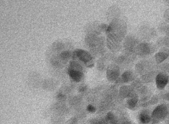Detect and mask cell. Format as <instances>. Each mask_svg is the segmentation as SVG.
Masks as SVG:
<instances>
[{
	"label": "cell",
	"mask_w": 169,
	"mask_h": 124,
	"mask_svg": "<svg viewBox=\"0 0 169 124\" xmlns=\"http://www.w3.org/2000/svg\"><path fill=\"white\" fill-rule=\"evenodd\" d=\"M120 69L119 67L115 64L109 65L106 70V77L110 82H114L120 76Z\"/></svg>",
	"instance_id": "6"
},
{
	"label": "cell",
	"mask_w": 169,
	"mask_h": 124,
	"mask_svg": "<svg viewBox=\"0 0 169 124\" xmlns=\"http://www.w3.org/2000/svg\"><path fill=\"white\" fill-rule=\"evenodd\" d=\"M165 2L166 4L167 5L169 6V1H165Z\"/></svg>",
	"instance_id": "25"
},
{
	"label": "cell",
	"mask_w": 169,
	"mask_h": 124,
	"mask_svg": "<svg viewBox=\"0 0 169 124\" xmlns=\"http://www.w3.org/2000/svg\"><path fill=\"white\" fill-rule=\"evenodd\" d=\"M130 98L129 99L127 103V106L129 109H134L138 104V97L135 94L134 96Z\"/></svg>",
	"instance_id": "17"
},
{
	"label": "cell",
	"mask_w": 169,
	"mask_h": 124,
	"mask_svg": "<svg viewBox=\"0 0 169 124\" xmlns=\"http://www.w3.org/2000/svg\"><path fill=\"white\" fill-rule=\"evenodd\" d=\"M138 44V41L135 37L132 35L126 37L123 42L125 53L131 55L136 54V47Z\"/></svg>",
	"instance_id": "5"
},
{
	"label": "cell",
	"mask_w": 169,
	"mask_h": 124,
	"mask_svg": "<svg viewBox=\"0 0 169 124\" xmlns=\"http://www.w3.org/2000/svg\"><path fill=\"white\" fill-rule=\"evenodd\" d=\"M155 75V72L153 71L149 72L147 74L143 75L142 77V80L146 83H151L154 80Z\"/></svg>",
	"instance_id": "18"
},
{
	"label": "cell",
	"mask_w": 169,
	"mask_h": 124,
	"mask_svg": "<svg viewBox=\"0 0 169 124\" xmlns=\"http://www.w3.org/2000/svg\"><path fill=\"white\" fill-rule=\"evenodd\" d=\"M149 64L146 61H142L138 63L136 65V70L139 74H147L149 72Z\"/></svg>",
	"instance_id": "11"
},
{
	"label": "cell",
	"mask_w": 169,
	"mask_h": 124,
	"mask_svg": "<svg viewBox=\"0 0 169 124\" xmlns=\"http://www.w3.org/2000/svg\"><path fill=\"white\" fill-rule=\"evenodd\" d=\"M164 17L165 20L169 23V8L165 11L164 14Z\"/></svg>",
	"instance_id": "22"
},
{
	"label": "cell",
	"mask_w": 169,
	"mask_h": 124,
	"mask_svg": "<svg viewBox=\"0 0 169 124\" xmlns=\"http://www.w3.org/2000/svg\"><path fill=\"white\" fill-rule=\"evenodd\" d=\"M163 98L167 101L169 102V91L164 95Z\"/></svg>",
	"instance_id": "24"
},
{
	"label": "cell",
	"mask_w": 169,
	"mask_h": 124,
	"mask_svg": "<svg viewBox=\"0 0 169 124\" xmlns=\"http://www.w3.org/2000/svg\"><path fill=\"white\" fill-rule=\"evenodd\" d=\"M169 77V82H168V83H169V77Z\"/></svg>",
	"instance_id": "26"
},
{
	"label": "cell",
	"mask_w": 169,
	"mask_h": 124,
	"mask_svg": "<svg viewBox=\"0 0 169 124\" xmlns=\"http://www.w3.org/2000/svg\"><path fill=\"white\" fill-rule=\"evenodd\" d=\"M108 27V25L105 24L93 22L87 26L86 31L87 33L93 32L102 34V32H106Z\"/></svg>",
	"instance_id": "7"
},
{
	"label": "cell",
	"mask_w": 169,
	"mask_h": 124,
	"mask_svg": "<svg viewBox=\"0 0 169 124\" xmlns=\"http://www.w3.org/2000/svg\"><path fill=\"white\" fill-rule=\"evenodd\" d=\"M156 86L159 90L164 89L169 82V77L166 73L161 72L157 74L155 78Z\"/></svg>",
	"instance_id": "9"
},
{
	"label": "cell",
	"mask_w": 169,
	"mask_h": 124,
	"mask_svg": "<svg viewBox=\"0 0 169 124\" xmlns=\"http://www.w3.org/2000/svg\"><path fill=\"white\" fill-rule=\"evenodd\" d=\"M87 110L90 113H94L96 111V109L95 107L92 105H90L87 106Z\"/></svg>",
	"instance_id": "23"
},
{
	"label": "cell",
	"mask_w": 169,
	"mask_h": 124,
	"mask_svg": "<svg viewBox=\"0 0 169 124\" xmlns=\"http://www.w3.org/2000/svg\"><path fill=\"white\" fill-rule=\"evenodd\" d=\"M127 26L123 20L117 18L112 20L106 32V45L109 50L116 53L121 49L122 42L126 37Z\"/></svg>",
	"instance_id": "1"
},
{
	"label": "cell",
	"mask_w": 169,
	"mask_h": 124,
	"mask_svg": "<svg viewBox=\"0 0 169 124\" xmlns=\"http://www.w3.org/2000/svg\"><path fill=\"white\" fill-rule=\"evenodd\" d=\"M72 56L73 59H78L87 67H91L93 66V57L91 53L88 51L82 49H76L73 53Z\"/></svg>",
	"instance_id": "3"
},
{
	"label": "cell",
	"mask_w": 169,
	"mask_h": 124,
	"mask_svg": "<svg viewBox=\"0 0 169 124\" xmlns=\"http://www.w3.org/2000/svg\"><path fill=\"white\" fill-rule=\"evenodd\" d=\"M134 74L132 71H128L123 73L122 76V80L123 82L129 83L134 79Z\"/></svg>",
	"instance_id": "15"
},
{
	"label": "cell",
	"mask_w": 169,
	"mask_h": 124,
	"mask_svg": "<svg viewBox=\"0 0 169 124\" xmlns=\"http://www.w3.org/2000/svg\"><path fill=\"white\" fill-rule=\"evenodd\" d=\"M84 42L91 53L95 55L103 53L106 45V40L101 34L87 33Z\"/></svg>",
	"instance_id": "2"
},
{
	"label": "cell",
	"mask_w": 169,
	"mask_h": 124,
	"mask_svg": "<svg viewBox=\"0 0 169 124\" xmlns=\"http://www.w3.org/2000/svg\"><path fill=\"white\" fill-rule=\"evenodd\" d=\"M162 69L163 70V72L165 73V72H169V64L165 63L162 66Z\"/></svg>",
	"instance_id": "21"
},
{
	"label": "cell",
	"mask_w": 169,
	"mask_h": 124,
	"mask_svg": "<svg viewBox=\"0 0 169 124\" xmlns=\"http://www.w3.org/2000/svg\"><path fill=\"white\" fill-rule=\"evenodd\" d=\"M169 56V51L167 49H164L160 52L156 54L155 59L158 63H161L167 59Z\"/></svg>",
	"instance_id": "10"
},
{
	"label": "cell",
	"mask_w": 169,
	"mask_h": 124,
	"mask_svg": "<svg viewBox=\"0 0 169 124\" xmlns=\"http://www.w3.org/2000/svg\"><path fill=\"white\" fill-rule=\"evenodd\" d=\"M158 43L160 45H165L166 47H169V35L159 40Z\"/></svg>",
	"instance_id": "20"
},
{
	"label": "cell",
	"mask_w": 169,
	"mask_h": 124,
	"mask_svg": "<svg viewBox=\"0 0 169 124\" xmlns=\"http://www.w3.org/2000/svg\"><path fill=\"white\" fill-rule=\"evenodd\" d=\"M108 15L109 19H111V21L113 19L119 18L120 11L119 9L115 6H112L108 10Z\"/></svg>",
	"instance_id": "14"
},
{
	"label": "cell",
	"mask_w": 169,
	"mask_h": 124,
	"mask_svg": "<svg viewBox=\"0 0 169 124\" xmlns=\"http://www.w3.org/2000/svg\"><path fill=\"white\" fill-rule=\"evenodd\" d=\"M120 94L121 96L124 98H131L135 95L134 90L129 86H123L120 89Z\"/></svg>",
	"instance_id": "13"
},
{
	"label": "cell",
	"mask_w": 169,
	"mask_h": 124,
	"mask_svg": "<svg viewBox=\"0 0 169 124\" xmlns=\"http://www.w3.org/2000/svg\"><path fill=\"white\" fill-rule=\"evenodd\" d=\"M158 97L156 96H154L149 99L146 102H144L143 104V107H147L149 106H152L155 105L158 102Z\"/></svg>",
	"instance_id": "19"
},
{
	"label": "cell",
	"mask_w": 169,
	"mask_h": 124,
	"mask_svg": "<svg viewBox=\"0 0 169 124\" xmlns=\"http://www.w3.org/2000/svg\"><path fill=\"white\" fill-rule=\"evenodd\" d=\"M168 113V108L165 104H162L157 106L153 111L152 118L156 122L161 121L167 116Z\"/></svg>",
	"instance_id": "4"
},
{
	"label": "cell",
	"mask_w": 169,
	"mask_h": 124,
	"mask_svg": "<svg viewBox=\"0 0 169 124\" xmlns=\"http://www.w3.org/2000/svg\"><path fill=\"white\" fill-rule=\"evenodd\" d=\"M69 73L72 79L76 82H79L83 79V74L82 71L69 68Z\"/></svg>",
	"instance_id": "12"
},
{
	"label": "cell",
	"mask_w": 169,
	"mask_h": 124,
	"mask_svg": "<svg viewBox=\"0 0 169 124\" xmlns=\"http://www.w3.org/2000/svg\"><path fill=\"white\" fill-rule=\"evenodd\" d=\"M153 50V47L151 44L144 42L138 45L136 47L135 53L139 56L143 57L147 56Z\"/></svg>",
	"instance_id": "8"
},
{
	"label": "cell",
	"mask_w": 169,
	"mask_h": 124,
	"mask_svg": "<svg viewBox=\"0 0 169 124\" xmlns=\"http://www.w3.org/2000/svg\"><path fill=\"white\" fill-rule=\"evenodd\" d=\"M139 119L142 123L147 124L150 121L151 117L147 111H143L139 116Z\"/></svg>",
	"instance_id": "16"
}]
</instances>
